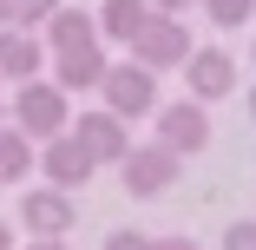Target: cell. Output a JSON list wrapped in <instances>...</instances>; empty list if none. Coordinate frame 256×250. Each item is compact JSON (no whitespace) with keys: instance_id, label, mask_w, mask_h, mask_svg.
Masks as SVG:
<instances>
[{"instance_id":"obj_27","label":"cell","mask_w":256,"mask_h":250,"mask_svg":"<svg viewBox=\"0 0 256 250\" xmlns=\"http://www.w3.org/2000/svg\"><path fill=\"white\" fill-rule=\"evenodd\" d=\"M0 184H7V178H0Z\"/></svg>"},{"instance_id":"obj_7","label":"cell","mask_w":256,"mask_h":250,"mask_svg":"<svg viewBox=\"0 0 256 250\" xmlns=\"http://www.w3.org/2000/svg\"><path fill=\"white\" fill-rule=\"evenodd\" d=\"M72 138L86 145V152L98 158V165H125V152H132V119H118V112H79L72 119Z\"/></svg>"},{"instance_id":"obj_26","label":"cell","mask_w":256,"mask_h":250,"mask_svg":"<svg viewBox=\"0 0 256 250\" xmlns=\"http://www.w3.org/2000/svg\"><path fill=\"white\" fill-rule=\"evenodd\" d=\"M250 60H256V46H250Z\"/></svg>"},{"instance_id":"obj_18","label":"cell","mask_w":256,"mask_h":250,"mask_svg":"<svg viewBox=\"0 0 256 250\" xmlns=\"http://www.w3.org/2000/svg\"><path fill=\"white\" fill-rule=\"evenodd\" d=\"M106 250H151V237H144V230H112Z\"/></svg>"},{"instance_id":"obj_6","label":"cell","mask_w":256,"mask_h":250,"mask_svg":"<svg viewBox=\"0 0 256 250\" xmlns=\"http://www.w3.org/2000/svg\"><path fill=\"white\" fill-rule=\"evenodd\" d=\"M184 86H190L197 106H217V99L236 92V60L224 53V46H197V53L184 60Z\"/></svg>"},{"instance_id":"obj_25","label":"cell","mask_w":256,"mask_h":250,"mask_svg":"<svg viewBox=\"0 0 256 250\" xmlns=\"http://www.w3.org/2000/svg\"><path fill=\"white\" fill-rule=\"evenodd\" d=\"M0 125H7V112H0Z\"/></svg>"},{"instance_id":"obj_1","label":"cell","mask_w":256,"mask_h":250,"mask_svg":"<svg viewBox=\"0 0 256 250\" xmlns=\"http://www.w3.org/2000/svg\"><path fill=\"white\" fill-rule=\"evenodd\" d=\"M26 138H60V132H72V106H66V92L53 86V79H26V86H14V112H7Z\"/></svg>"},{"instance_id":"obj_4","label":"cell","mask_w":256,"mask_h":250,"mask_svg":"<svg viewBox=\"0 0 256 250\" xmlns=\"http://www.w3.org/2000/svg\"><path fill=\"white\" fill-rule=\"evenodd\" d=\"M178 165H184V158L151 138V145H132L118 171H125V191H132V197H164V191L178 184Z\"/></svg>"},{"instance_id":"obj_17","label":"cell","mask_w":256,"mask_h":250,"mask_svg":"<svg viewBox=\"0 0 256 250\" xmlns=\"http://www.w3.org/2000/svg\"><path fill=\"white\" fill-rule=\"evenodd\" d=\"M224 250H256V217L230 224V230H224Z\"/></svg>"},{"instance_id":"obj_10","label":"cell","mask_w":256,"mask_h":250,"mask_svg":"<svg viewBox=\"0 0 256 250\" xmlns=\"http://www.w3.org/2000/svg\"><path fill=\"white\" fill-rule=\"evenodd\" d=\"M40 73H46V40L26 33V27H0V79L26 86V79H40Z\"/></svg>"},{"instance_id":"obj_21","label":"cell","mask_w":256,"mask_h":250,"mask_svg":"<svg viewBox=\"0 0 256 250\" xmlns=\"http://www.w3.org/2000/svg\"><path fill=\"white\" fill-rule=\"evenodd\" d=\"M190 0H151V14H184Z\"/></svg>"},{"instance_id":"obj_24","label":"cell","mask_w":256,"mask_h":250,"mask_svg":"<svg viewBox=\"0 0 256 250\" xmlns=\"http://www.w3.org/2000/svg\"><path fill=\"white\" fill-rule=\"evenodd\" d=\"M250 119H256V92H250Z\"/></svg>"},{"instance_id":"obj_5","label":"cell","mask_w":256,"mask_h":250,"mask_svg":"<svg viewBox=\"0 0 256 250\" xmlns=\"http://www.w3.org/2000/svg\"><path fill=\"white\" fill-rule=\"evenodd\" d=\"M158 145L178 152V158L204 152V145H210V112H204L197 99H171V106H158Z\"/></svg>"},{"instance_id":"obj_2","label":"cell","mask_w":256,"mask_h":250,"mask_svg":"<svg viewBox=\"0 0 256 250\" xmlns=\"http://www.w3.org/2000/svg\"><path fill=\"white\" fill-rule=\"evenodd\" d=\"M98 92H106V112H118V119H151L158 112V73L138 66V60L112 66L106 79H98Z\"/></svg>"},{"instance_id":"obj_16","label":"cell","mask_w":256,"mask_h":250,"mask_svg":"<svg viewBox=\"0 0 256 250\" xmlns=\"http://www.w3.org/2000/svg\"><path fill=\"white\" fill-rule=\"evenodd\" d=\"M204 14H210V27H243L256 20V0H204Z\"/></svg>"},{"instance_id":"obj_3","label":"cell","mask_w":256,"mask_h":250,"mask_svg":"<svg viewBox=\"0 0 256 250\" xmlns=\"http://www.w3.org/2000/svg\"><path fill=\"white\" fill-rule=\"evenodd\" d=\"M190 53H197V46H190V27H184L178 14H151V27L132 40V60L151 66V73H171V66H184Z\"/></svg>"},{"instance_id":"obj_19","label":"cell","mask_w":256,"mask_h":250,"mask_svg":"<svg viewBox=\"0 0 256 250\" xmlns=\"http://www.w3.org/2000/svg\"><path fill=\"white\" fill-rule=\"evenodd\" d=\"M151 250H204L197 237H151Z\"/></svg>"},{"instance_id":"obj_23","label":"cell","mask_w":256,"mask_h":250,"mask_svg":"<svg viewBox=\"0 0 256 250\" xmlns=\"http://www.w3.org/2000/svg\"><path fill=\"white\" fill-rule=\"evenodd\" d=\"M0 27H7V0H0Z\"/></svg>"},{"instance_id":"obj_14","label":"cell","mask_w":256,"mask_h":250,"mask_svg":"<svg viewBox=\"0 0 256 250\" xmlns=\"http://www.w3.org/2000/svg\"><path fill=\"white\" fill-rule=\"evenodd\" d=\"M33 165H40V152H33V138H26V132H20V125L7 119V125H0V178L14 184V178H26Z\"/></svg>"},{"instance_id":"obj_8","label":"cell","mask_w":256,"mask_h":250,"mask_svg":"<svg viewBox=\"0 0 256 250\" xmlns=\"http://www.w3.org/2000/svg\"><path fill=\"white\" fill-rule=\"evenodd\" d=\"M72 224H79L72 191H60V184H40V191H26V197H20V230H33V237H66Z\"/></svg>"},{"instance_id":"obj_13","label":"cell","mask_w":256,"mask_h":250,"mask_svg":"<svg viewBox=\"0 0 256 250\" xmlns=\"http://www.w3.org/2000/svg\"><path fill=\"white\" fill-rule=\"evenodd\" d=\"M144 27H151V0H106V7H98V40L132 46Z\"/></svg>"},{"instance_id":"obj_20","label":"cell","mask_w":256,"mask_h":250,"mask_svg":"<svg viewBox=\"0 0 256 250\" xmlns=\"http://www.w3.org/2000/svg\"><path fill=\"white\" fill-rule=\"evenodd\" d=\"M26 250H72V243H66V237H33Z\"/></svg>"},{"instance_id":"obj_15","label":"cell","mask_w":256,"mask_h":250,"mask_svg":"<svg viewBox=\"0 0 256 250\" xmlns=\"http://www.w3.org/2000/svg\"><path fill=\"white\" fill-rule=\"evenodd\" d=\"M60 14V0H7V27H46V20H53Z\"/></svg>"},{"instance_id":"obj_11","label":"cell","mask_w":256,"mask_h":250,"mask_svg":"<svg viewBox=\"0 0 256 250\" xmlns=\"http://www.w3.org/2000/svg\"><path fill=\"white\" fill-rule=\"evenodd\" d=\"M46 33V53H86V46H98V14H86V7H60L53 20L40 27Z\"/></svg>"},{"instance_id":"obj_12","label":"cell","mask_w":256,"mask_h":250,"mask_svg":"<svg viewBox=\"0 0 256 250\" xmlns=\"http://www.w3.org/2000/svg\"><path fill=\"white\" fill-rule=\"evenodd\" d=\"M106 73H112L106 40H98V46H86V53H60V60H53V86H60V92H92Z\"/></svg>"},{"instance_id":"obj_22","label":"cell","mask_w":256,"mask_h":250,"mask_svg":"<svg viewBox=\"0 0 256 250\" xmlns=\"http://www.w3.org/2000/svg\"><path fill=\"white\" fill-rule=\"evenodd\" d=\"M0 250H14V230H7V224H0Z\"/></svg>"},{"instance_id":"obj_9","label":"cell","mask_w":256,"mask_h":250,"mask_svg":"<svg viewBox=\"0 0 256 250\" xmlns=\"http://www.w3.org/2000/svg\"><path fill=\"white\" fill-rule=\"evenodd\" d=\"M40 171L53 178L60 191H79L86 178H98V158L86 152L72 132H60V138H46V145H40Z\"/></svg>"}]
</instances>
